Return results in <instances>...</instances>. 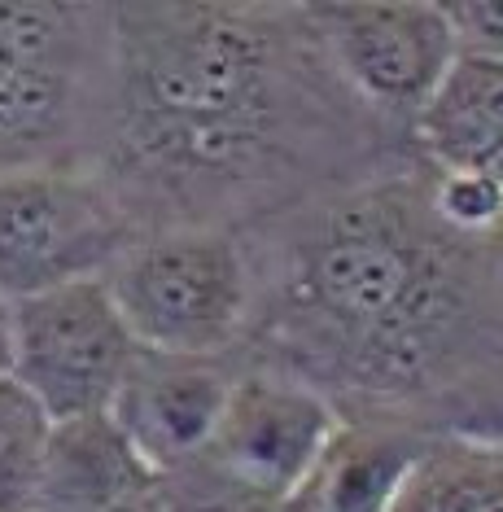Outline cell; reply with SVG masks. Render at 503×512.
I'll use <instances>...</instances> for the list:
<instances>
[{"mask_svg": "<svg viewBox=\"0 0 503 512\" xmlns=\"http://www.w3.org/2000/svg\"><path fill=\"white\" fill-rule=\"evenodd\" d=\"M114 106L97 158L145 232H245L420 162L324 57L307 0H114Z\"/></svg>", "mask_w": 503, "mask_h": 512, "instance_id": "cell-1", "label": "cell"}, {"mask_svg": "<svg viewBox=\"0 0 503 512\" xmlns=\"http://www.w3.org/2000/svg\"><path fill=\"white\" fill-rule=\"evenodd\" d=\"M254 311L237 359L324 394L346 421L442 412L503 372L490 237L451 228L425 158L241 232Z\"/></svg>", "mask_w": 503, "mask_h": 512, "instance_id": "cell-2", "label": "cell"}, {"mask_svg": "<svg viewBox=\"0 0 503 512\" xmlns=\"http://www.w3.org/2000/svg\"><path fill=\"white\" fill-rule=\"evenodd\" d=\"M110 106V0H0V176L97 171Z\"/></svg>", "mask_w": 503, "mask_h": 512, "instance_id": "cell-3", "label": "cell"}, {"mask_svg": "<svg viewBox=\"0 0 503 512\" xmlns=\"http://www.w3.org/2000/svg\"><path fill=\"white\" fill-rule=\"evenodd\" d=\"M127 329L145 351L237 355L254 311V272L241 232H145L105 272Z\"/></svg>", "mask_w": 503, "mask_h": 512, "instance_id": "cell-4", "label": "cell"}, {"mask_svg": "<svg viewBox=\"0 0 503 512\" xmlns=\"http://www.w3.org/2000/svg\"><path fill=\"white\" fill-rule=\"evenodd\" d=\"M145 228L92 167L0 176V294L9 302L97 281Z\"/></svg>", "mask_w": 503, "mask_h": 512, "instance_id": "cell-5", "label": "cell"}, {"mask_svg": "<svg viewBox=\"0 0 503 512\" xmlns=\"http://www.w3.org/2000/svg\"><path fill=\"white\" fill-rule=\"evenodd\" d=\"M136 355L140 342L105 276L14 302L9 377L44 407L53 425L110 412Z\"/></svg>", "mask_w": 503, "mask_h": 512, "instance_id": "cell-6", "label": "cell"}, {"mask_svg": "<svg viewBox=\"0 0 503 512\" xmlns=\"http://www.w3.org/2000/svg\"><path fill=\"white\" fill-rule=\"evenodd\" d=\"M307 18L342 84L407 132L460 57L442 0H307Z\"/></svg>", "mask_w": 503, "mask_h": 512, "instance_id": "cell-7", "label": "cell"}, {"mask_svg": "<svg viewBox=\"0 0 503 512\" xmlns=\"http://www.w3.org/2000/svg\"><path fill=\"white\" fill-rule=\"evenodd\" d=\"M337 425L342 416L324 394L294 377L241 364L202 460L259 495L294 499Z\"/></svg>", "mask_w": 503, "mask_h": 512, "instance_id": "cell-8", "label": "cell"}, {"mask_svg": "<svg viewBox=\"0 0 503 512\" xmlns=\"http://www.w3.org/2000/svg\"><path fill=\"white\" fill-rule=\"evenodd\" d=\"M237 372V355H167L140 346L110 416L149 469L175 473L206 456Z\"/></svg>", "mask_w": 503, "mask_h": 512, "instance_id": "cell-9", "label": "cell"}, {"mask_svg": "<svg viewBox=\"0 0 503 512\" xmlns=\"http://www.w3.org/2000/svg\"><path fill=\"white\" fill-rule=\"evenodd\" d=\"M35 512H167L162 473L140 460L110 412L53 425Z\"/></svg>", "mask_w": 503, "mask_h": 512, "instance_id": "cell-10", "label": "cell"}, {"mask_svg": "<svg viewBox=\"0 0 503 512\" xmlns=\"http://www.w3.org/2000/svg\"><path fill=\"white\" fill-rule=\"evenodd\" d=\"M434 434L407 421H346L337 425L311 477L289 499L294 512H394L407 477Z\"/></svg>", "mask_w": 503, "mask_h": 512, "instance_id": "cell-11", "label": "cell"}, {"mask_svg": "<svg viewBox=\"0 0 503 512\" xmlns=\"http://www.w3.org/2000/svg\"><path fill=\"white\" fill-rule=\"evenodd\" d=\"M416 149L434 167H473L503 184V62L455 57L447 84L416 119Z\"/></svg>", "mask_w": 503, "mask_h": 512, "instance_id": "cell-12", "label": "cell"}, {"mask_svg": "<svg viewBox=\"0 0 503 512\" xmlns=\"http://www.w3.org/2000/svg\"><path fill=\"white\" fill-rule=\"evenodd\" d=\"M394 512H503V447L434 434Z\"/></svg>", "mask_w": 503, "mask_h": 512, "instance_id": "cell-13", "label": "cell"}, {"mask_svg": "<svg viewBox=\"0 0 503 512\" xmlns=\"http://www.w3.org/2000/svg\"><path fill=\"white\" fill-rule=\"evenodd\" d=\"M53 421L44 407L0 377V512H35L44 491V460H49Z\"/></svg>", "mask_w": 503, "mask_h": 512, "instance_id": "cell-14", "label": "cell"}, {"mask_svg": "<svg viewBox=\"0 0 503 512\" xmlns=\"http://www.w3.org/2000/svg\"><path fill=\"white\" fill-rule=\"evenodd\" d=\"M162 499L167 512H294L289 499L259 495L232 482L210 460H193L175 473H162Z\"/></svg>", "mask_w": 503, "mask_h": 512, "instance_id": "cell-15", "label": "cell"}, {"mask_svg": "<svg viewBox=\"0 0 503 512\" xmlns=\"http://www.w3.org/2000/svg\"><path fill=\"white\" fill-rule=\"evenodd\" d=\"M434 206L451 228L490 237L503 224V184L473 167H434Z\"/></svg>", "mask_w": 503, "mask_h": 512, "instance_id": "cell-16", "label": "cell"}, {"mask_svg": "<svg viewBox=\"0 0 503 512\" xmlns=\"http://www.w3.org/2000/svg\"><path fill=\"white\" fill-rule=\"evenodd\" d=\"M460 57L503 62V0H442Z\"/></svg>", "mask_w": 503, "mask_h": 512, "instance_id": "cell-17", "label": "cell"}, {"mask_svg": "<svg viewBox=\"0 0 503 512\" xmlns=\"http://www.w3.org/2000/svg\"><path fill=\"white\" fill-rule=\"evenodd\" d=\"M438 434L473 438V442H499L503 447V372L482 381L477 390L460 394L438 421Z\"/></svg>", "mask_w": 503, "mask_h": 512, "instance_id": "cell-18", "label": "cell"}, {"mask_svg": "<svg viewBox=\"0 0 503 512\" xmlns=\"http://www.w3.org/2000/svg\"><path fill=\"white\" fill-rule=\"evenodd\" d=\"M9 355H14V302L0 294V377L9 372Z\"/></svg>", "mask_w": 503, "mask_h": 512, "instance_id": "cell-19", "label": "cell"}, {"mask_svg": "<svg viewBox=\"0 0 503 512\" xmlns=\"http://www.w3.org/2000/svg\"><path fill=\"white\" fill-rule=\"evenodd\" d=\"M490 272H495V289H499V307H503V224L490 232Z\"/></svg>", "mask_w": 503, "mask_h": 512, "instance_id": "cell-20", "label": "cell"}]
</instances>
